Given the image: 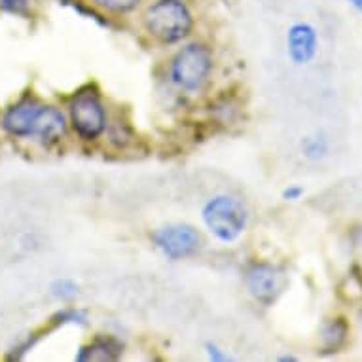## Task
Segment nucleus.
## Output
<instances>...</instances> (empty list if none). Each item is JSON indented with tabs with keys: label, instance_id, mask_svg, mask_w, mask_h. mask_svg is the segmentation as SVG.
<instances>
[{
	"label": "nucleus",
	"instance_id": "ddd939ff",
	"mask_svg": "<svg viewBox=\"0 0 362 362\" xmlns=\"http://www.w3.org/2000/svg\"><path fill=\"white\" fill-rule=\"evenodd\" d=\"M52 322L55 327L59 325H86L88 322V315L83 313L82 309H61L52 317Z\"/></svg>",
	"mask_w": 362,
	"mask_h": 362
},
{
	"label": "nucleus",
	"instance_id": "a211bd4d",
	"mask_svg": "<svg viewBox=\"0 0 362 362\" xmlns=\"http://www.w3.org/2000/svg\"><path fill=\"white\" fill-rule=\"evenodd\" d=\"M279 361L281 362H296L298 358H296V356H292V355H283V356H279Z\"/></svg>",
	"mask_w": 362,
	"mask_h": 362
},
{
	"label": "nucleus",
	"instance_id": "f03ea898",
	"mask_svg": "<svg viewBox=\"0 0 362 362\" xmlns=\"http://www.w3.org/2000/svg\"><path fill=\"white\" fill-rule=\"evenodd\" d=\"M202 218L207 230L222 243H232L245 232L249 222V211L235 196L220 194L203 205Z\"/></svg>",
	"mask_w": 362,
	"mask_h": 362
},
{
	"label": "nucleus",
	"instance_id": "6e6552de",
	"mask_svg": "<svg viewBox=\"0 0 362 362\" xmlns=\"http://www.w3.org/2000/svg\"><path fill=\"white\" fill-rule=\"evenodd\" d=\"M317 30L309 23H294L286 33V49L296 65H305L317 54Z\"/></svg>",
	"mask_w": 362,
	"mask_h": 362
},
{
	"label": "nucleus",
	"instance_id": "2eb2a0df",
	"mask_svg": "<svg viewBox=\"0 0 362 362\" xmlns=\"http://www.w3.org/2000/svg\"><path fill=\"white\" fill-rule=\"evenodd\" d=\"M30 8V0H0V10L16 16H27Z\"/></svg>",
	"mask_w": 362,
	"mask_h": 362
},
{
	"label": "nucleus",
	"instance_id": "aec40b11",
	"mask_svg": "<svg viewBox=\"0 0 362 362\" xmlns=\"http://www.w3.org/2000/svg\"><path fill=\"white\" fill-rule=\"evenodd\" d=\"M361 322H362V311H361Z\"/></svg>",
	"mask_w": 362,
	"mask_h": 362
},
{
	"label": "nucleus",
	"instance_id": "f3484780",
	"mask_svg": "<svg viewBox=\"0 0 362 362\" xmlns=\"http://www.w3.org/2000/svg\"><path fill=\"white\" fill-rule=\"evenodd\" d=\"M302 196H303L302 186H288V188L283 190V199H285V202H298Z\"/></svg>",
	"mask_w": 362,
	"mask_h": 362
},
{
	"label": "nucleus",
	"instance_id": "dca6fc26",
	"mask_svg": "<svg viewBox=\"0 0 362 362\" xmlns=\"http://www.w3.org/2000/svg\"><path fill=\"white\" fill-rule=\"evenodd\" d=\"M205 349H207L209 361H213V362L230 361V355H228L226 351L220 349V347L216 344H207V345H205Z\"/></svg>",
	"mask_w": 362,
	"mask_h": 362
},
{
	"label": "nucleus",
	"instance_id": "f257e3e1",
	"mask_svg": "<svg viewBox=\"0 0 362 362\" xmlns=\"http://www.w3.org/2000/svg\"><path fill=\"white\" fill-rule=\"evenodd\" d=\"M2 127L12 137H33L49 146L63 139L66 124L63 112L55 107H46L35 99H23L4 112Z\"/></svg>",
	"mask_w": 362,
	"mask_h": 362
},
{
	"label": "nucleus",
	"instance_id": "9d476101",
	"mask_svg": "<svg viewBox=\"0 0 362 362\" xmlns=\"http://www.w3.org/2000/svg\"><path fill=\"white\" fill-rule=\"evenodd\" d=\"M347 336H349V327H347V321L341 319V317L325 322V327H322L321 332V353H325V355L338 353V351L345 345V341H347Z\"/></svg>",
	"mask_w": 362,
	"mask_h": 362
},
{
	"label": "nucleus",
	"instance_id": "6ab92c4d",
	"mask_svg": "<svg viewBox=\"0 0 362 362\" xmlns=\"http://www.w3.org/2000/svg\"><path fill=\"white\" fill-rule=\"evenodd\" d=\"M349 2L358 10V12H362V0H349Z\"/></svg>",
	"mask_w": 362,
	"mask_h": 362
},
{
	"label": "nucleus",
	"instance_id": "423d86ee",
	"mask_svg": "<svg viewBox=\"0 0 362 362\" xmlns=\"http://www.w3.org/2000/svg\"><path fill=\"white\" fill-rule=\"evenodd\" d=\"M152 241L167 258L182 260L199 249V233L188 224H167L156 230Z\"/></svg>",
	"mask_w": 362,
	"mask_h": 362
},
{
	"label": "nucleus",
	"instance_id": "20e7f679",
	"mask_svg": "<svg viewBox=\"0 0 362 362\" xmlns=\"http://www.w3.org/2000/svg\"><path fill=\"white\" fill-rule=\"evenodd\" d=\"M213 69V55L203 44H188L171 61L169 76L171 82L182 91H197L207 82Z\"/></svg>",
	"mask_w": 362,
	"mask_h": 362
},
{
	"label": "nucleus",
	"instance_id": "0eeeda50",
	"mask_svg": "<svg viewBox=\"0 0 362 362\" xmlns=\"http://www.w3.org/2000/svg\"><path fill=\"white\" fill-rule=\"evenodd\" d=\"M245 283H247L250 296L264 305L275 302V298L279 296L281 292V274L272 264L250 266L245 275Z\"/></svg>",
	"mask_w": 362,
	"mask_h": 362
},
{
	"label": "nucleus",
	"instance_id": "f8f14e48",
	"mask_svg": "<svg viewBox=\"0 0 362 362\" xmlns=\"http://www.w3.org/2000/svg\"><path fill=\"white\" fill-rule=\"evenodd\" d=\"M52 296L61 300V302H69L72 298L78 296V285L72 279H57L49 286Z\"/></svg>",
	"mask_w": 362,
	"mask_h": 362
},
{
	"label": "nucleus",
	"instance_id": "39448f33",
	"mask_svg": "<svg viewBox=\"0 0 362 362\" xmlns=\"http://www.w3.org/2000/svg\"><path fill=\"white\" fill-rule=\"evenodd\" d=\"M71 122L78 135L93 141L107 127V114L101 99L93 91H80L71 101Z\"/></svg>",
	"mask_w": 362,
	"mask_h": 362
},
{
	"label": "nucleus",
	"instance_id": "1a4fd4ad",
	"mask_svg": "<svg viewBox=\"0 0 362 362\" xmlns=\"http://www.w3.org/2000/svg\"><path fill=\"white\" fill-rule=\"evenodd\" d=\"M122 353H124V345L119 344L118 339L112 338V336H101V338L93 339L89 345H83L82 349L78 351L76 361H118Z\"/></svg>",
	"mask_w": 362,
	"mask_h": 362
},
{
	"label": "nucleus",
	"instance_id": "4468645a",
	"mask_svg": "<svg viewBox=\"0 0 362 362\" xmlns=\"http://www.w3.org/2000/svg\"><path fill=\"white\" fill-rule=\"evenodd\" d=\"M97 8L112 13H125L135 10L141 4V0H91Z\"/></svg>",
	"mask_w": 362,
	"mask_h": 362
},
{
	"label": "nucleus",
	"instance_id": "7ed1b4c3",
	"mask_svg": "<svg viewBox=\"0 0 362 362\" xmlns=\"http://www.w3.org/2000/svg\"><path fill=\"white\" fill-rule=\"evenodd\" d=\"M144 25L154 38L175 44L190 35L194 18L182 0H158L146 10Z\"/></svg>",
	"mask_w": 362,
	"mask_h": 362
},
{
	"label": "nucleus",
	"instance_id": "9b49d317",
	"mask_svg": "<svg viewBox=\"0 0 362 362\" xmlns=\"http://www.w3.org/2000/svg\"><path fill=\"white\" fill-rule=\"evenodd\" d=\"M302 152L308 160H321L328 152V141L322 135L305 137L302 143Z\"/></svg>",
	"mask_w": 362,
	"mask_h": 362
}]
</instances>
